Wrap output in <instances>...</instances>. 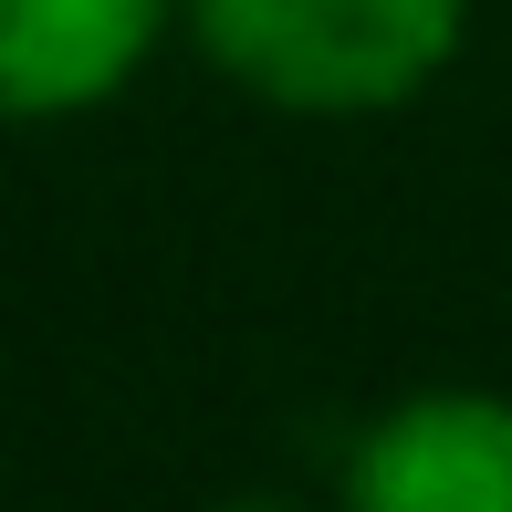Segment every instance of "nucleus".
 <instances>
[{
  "mask_svg": "<svg viewBox=\"0 0 512 512\" xmlns=\"http://www.w3.org/2000/svg\"><path fill=\"white\" fill-rule=\"evenodd\" d=\"M178 0H0V126H63L115 105L168 42Z\"/></svg>",
  "mask_w": 512,
  "mask_h": 512,
  "instance_id": "7ed1b4c3",
  "label": "nucleus"
},
{
  "mask_svg": "<svg viewBox=\"0 0 512 512\" xmlns=\"http://www.w3.org/2000/svg\"><path fill=\"white\" fill-rule=\"evenodd\" d=\"M345 502L366 512H512V398L418 387L377 408L345 460Z\"/></svg>",
  "mask_w": 512,
  "mask_h": 512,
  "instance_id": "f03ea898",
  "label": "nucleus"
},
{
  "mask_svg": "<svg viewBox=\"0 0 512 512\" xmlns=\"http://www.w3.org/2000/svg\"><path fill=\"white\" fill-rule=\"evenodd\" d=\"M199 53L272 115H398L450 74L471 0H178Z\"/></svg>",
  "mask_w": 512,
  "mask_h": 512,
  "instance_id": "f257e3e1",
  "label": "nucleus"
}]
</instances>
